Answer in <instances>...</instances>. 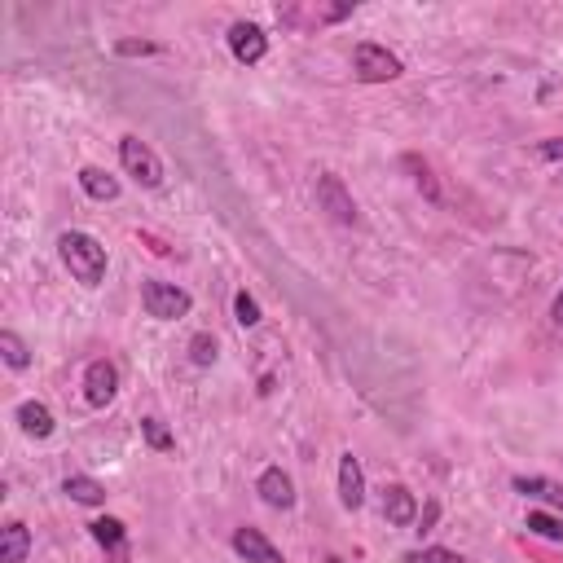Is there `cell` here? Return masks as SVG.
<instances>
[{
  "label": "cell",
  "instance_id": "obj_18",
  "mask_svg": "<svg viewBox=\"0 0 563 563\" xmlns=\"http://www.w3.org/2000/svg\"><path fill=\"white\" fill-rule=\"evenodd\" d=\"M0 352H5V361L14 370H27L31 366V352H27V344H22L14 330H0Z\"/></svg>",
  "mask_w": 563,
  "mask_h": 563
},
{
  "label": "cell",
  "instance_id": "obj_7",
  "mask_svg": "<svg viewBox=\"0 0 563 563\" xmlns=\"http://www.w3.org/2000/svg\"><path fill=\"white\" fill-rule=\"evenodd\" d=\"M229 49H234L238 62L256 66L264 53H269V40H264V31L256 22H234V27H229Z\"/></svg>",
  "mask_w": 563,
  "mask_h": 563
},
{
  "label": "cell",
  "instance_id": "obj_22",
  "mask_svg": "<svg viewBox=\"0 0 563 563\" xmlns=\"http://www.w3.org/2000/svg\"><path fill=\"white\" fill-rule=\"evenodd\" d=\"M234 313H238V322H242V326H260V304L251 300L247 291H238V295H234Z\"/></svg>",
  "mask_w": 563,
  "mask_h": 563
},
{
  "label": "cell",
  "instance_id": "obj_9",
  "mask_svg": "<svg viewBox=\"0 0 563 563\" xmlns=\"http://www.w3.org/2000/svg\"><path fill=\"white\" fill-rule=\"evenodd\" d=\"M414 515H418L414 493L405 489V484H388V489H383V520L396 524V528H410Z\"/></svg>",
  "mask_w": 563,
  "mask_h": 563
},
{
  "label": "cell",
  "instance_id": "obj_5",
  "mask_svg": "<svg viewBox=\"0 0 563 563\" xmlns=\"http://www.w3.org/2000/svg\"><path fill=\"white\" fill-rule=\"evenodd\" d=\"M317 203H322L330 212V220H339V225H361L357 203H352V194L344 190L339 176H322V181H317Z\"/></svg>",
  "mask_w": 563,
  "mask_h": 563
},
{
  "label": "cell",
  "instance_id": "obj_14",
  "mask_svg": "<svg viewBox=\"0 0 563 563\" xmlns=\"http://www.w3.org/2000/svg\"><path fill=\"white\" fill-rule=\"evenodd\" d=\"M18 427L27 436H53V414H49V405H40V401H27V405H18Z\"/></svg>",
  "mask_w": 563,
  "mask_h": 563
},
{
  "label": "cell",
  "instance_id": "obj_24",
  "mask_svg": "<svg viewBox=\"0 0 563 563\" xmlns=\"http://www.w3.org/2000/svg\"><path fill=\"white\" fill-rule=\"evenodd\" d=\"M119 53H124V58H137V53H159V49H154L150 40H119Z\"/></svg>",
  "mask_w": 563,
  "mask_h": 563
},
{
  "label": "cell",
  "instance_id": "obj_13",
  "mask_svg": "<svg viewBox=\"0 0 563 563\" xmlns=\"http://www.w3.org/2000/svg\"><path fill=\"white\" fill-rule=\"evenodd\" d=\"M511 489L524 493V498H542V502H550V506H559V511H563V484L546 480V476H515Z\"/></svg>",
  "mask_w": 563,
  "mask_h": 563
},
{
  "label": "cell",
  "instance_id": "obj_8",
  "mask_svg": "<svg viewBox=\"0 0 563 563\" xmlns=\"http://www.w3.org/2000/svg\"><path fill=\"white\" fill-rule=\"evenodd\" d=\"M234 550L247 563H282V550L273 546L260 528H238V533H234Z\"/></svg>",
  "mask_w": 563,
  "mask_h": 563
},
{
  "label": "cell",
  "instance_id": "obj_26",
  "mask_svg": "<svg viewBox=\"0 0 563 563\" xmlns=\"http://www.w3.org/2000/svg\"><path fill=\"white\" fill-rule=\"evenodd\" d=\"M546 154H550V159H559V154H563V146H546Z\"/></svg>",
  "mask_w": 563,
  "mask_h": 563
},
{
  "label": "cell",
  "instance_id": "obj_6",
  "mask_svg": "<svg viewBox=\"0 0 563 563\" xmlns=\"http://www.w3.org/2000/svg\"><path fill=\"white\" fill-rule=\"evenodd\" d=\"M115 392H119V370H115V361H88V370H84V396H88V405H110L115 401Z\"/></svg>",
  "mask_w": 563,
  "mask_h": 563
},
{
  "label": "cell",
  "instance_id": "obj_16",
  "mask_svg": "<svg viewBox=\"0 0 563 563\" xmlns=\"http://www.w3.org/2000/svg\"><path fill=\"white\" fill-rule=\"evenodd\" d=\"M80 185H84L88 198H97V203H115V198H119V181H115V176H106L102 168H84Z\"/></svg>",
  "mask_w": 563,
  "mask_h": 563
},
{
  "label": "cell",
  "instance_id": "obj_12",
  "mask_svg": "<svg viewBox=\"0 0 563 563\" xmlns=\"http://www.w3.org/2000/svg\"><path fill=\"white\" fill-rule=\"evenodd\" d=\"M27 550H31V533L22 520H9L0 528V563H27Z\"/></svg>",
  "mask_w": 563,
  "mask_h": 563
},
{
  "label": "cell",
  "instance_id": "obj_15",
  "mask_svg": "<svg viewBox=\"0 0 563 563\" xmlns=\"http://www.w3.org/2000/svg\"><path fill=\"white\" fill-rule=\"evenodd\" d=\"M62 493L71 502H84V506H102L106 502V484L93 480V476H66L62 480Z\"/></svg>",
  "mask_w": 563,
  "mask_h": 563
},
{
  "label": "cell",
  "instance_id": "obj_3",
  "mask_svg": "<svg viewBox=\"0 0 563 563\" xmlns=\"http://www.w3.org/2000/svg\"><path fill=\"white\" fill-rule=\"evenodd\" d=\"M119 163H124V172H128L137 185H146V190L163 185V163H159V154H154L141 137H124V141H119Z\"/></svg>",
  "mask_w": 563,
  "mask_h": 563
},
{
  "label": "cell",
  "instance_id": "obj_21",
  "mask_svg": "<svg viewBox=\"0 0 563 563\" xmlns=\"http://www.w3.org/2000/svg\"><path fill=\"white\" fill-rule=\"evenodd\" d=\"M405 563H462V555H454L445 546H423V550H410Z\"/></svg>",
  "mask_w": 563,
  "mask_h": 563
},
{
  "label": "cell",
  "instance_id": "obj_2",
  "mask_svg": "<svg viewBox=\"0 0 563 563\" xmlns=\"http://www.w3.org/2000/svg\"><path fill=\"white\" fill-rule=\"evenodd\" d=\"M352 75H357L361 84H388L401 75V58L396 53H388L383 44H357L352 49Z\"/></svg>",
  "mask_w": 563,
  "mask_h": 563
},
{
  "label": "cell",
  "instance_id": "obj_23",
  "mask_svg": "<svg viewBox=\"0 0 563 563\" xmlns=\"http://www.w3.org/2000/svg\"><path fill=\"white\" fill-rule=\"evenodd\" d=\"M190 352H194V366H212V361H216V339L212 335H194Z\"/></svg>",
  "mask_w": 563,
  "mask_h": 563
},
{
  "label": "cell",
  "instance_id": "obj_17",
  "mask_svg": "<svg viewBox=\"0 0 563 563\" xmlns=\"http://www.w3.org/2000/svg\"><path fill=\"white\" fill-rule=\"evenodd\" d=\"M93 542L102 546V550H110V555L124 563V542H128V533H124V524H119V520H110V515H106V520H97V524H93Z\"/></svg>",
  "mask_w": 563,
  "mask_h": 563
},
{
  "label": "cell",
  "instance_id": "obj_1",
  "mask_svg": "<svg viewBox=\"0 0 563 563\" xmlns=\"http://www.w3.org/2000/svg\"><path fill=\"white\" fill-rule=\"evenodd\" d=\"M58 251H62V264L71 269L75 282L84 286H97L106 278V247L97 242L93 234H80V229H71V234L58 238Z\"/></svg>",
  "mask_w": 563,
  "mask_h": 563
},
{
  "label": "cell",
  "instance_id": "obj_19",
  "mask_svg": "<svg viewBox=\"0 0 563 563\" xmlns=\"http://www.w3.org/2000/svg\"><path fill=\"white\" fill-rule=\"evenodd\" d=\"M528 533L546 537V542H563V520H555L546 511H528Z\"/></svg>",
  "mask_w": 563,
  "mask_h": 563
},
{
  "label": "cell",
  "instance_id": "obj_10",
  "mask_svg": "<svg viewBox=\"0 0 563 563\" xmlns=\"http://www.w3.org/2000/svg\"><path fill=\"white\" fill-rule=\"evenodd\" d=\"M256 489H260V498L269 502L273 511H291V506H295V484H291V476H286L282 467H269V471H264Z\"/></svg>",
  "mask_w": 563,
  "mask_h": 563
},
{
  "label": "cell",
  "instance_id": "obj_11",
  "mask_svg": "<svg viewBox=\"0 0 563 563\" xmlns=\"http://www.w3.org/2000/svg\"><path fill=\"white\" fill-rule=\"evenodd\" d=\"M339 502H344L348 511H357V506L366 502V476H361V462L352 454L339 458Z\"/></svg>",
  "mask_w": 563,
  "mask_h": 563
},
{
  "label": "cell",
  "instance_id": "obj_4",
  "mask_svg": "<svg viewBox=\"0 0 563 563\" xmlns=\"http://www.w3.org/2000/svg\"><path fill=\"white\" fill-rule=\"evenodd\" d=\"M141 304H146V313L159 317V322H176V317H185L194 308L190 291H181V286H172V282H146L141 286Z\"/></svg>",
  "mask_w": 563,
  "mask_h": 563
},
{
  "label": "cell",
  "instance_id": "obj_20",
  "mask_svg": "<svg viewBox=\"0 0 563 563\" xmlns=\"http://www.w3.org/2000/svg\"><path fill=\"white\" fill-rule=\"evenodd\" d=\"M141 432H146V445H150V449H159V454L176 449V440L168 436V427H163L159 418H146V423H141Z\"/></svg>",
  "mask_w": 563,
  "mask_h": 563
},
{
  "label": "cell",
  "instance_id": "obj_25",
  "mask_svg": "<svg viewBox=\"0 0 563 563\" xmlns=\"http://www.w3.org/2000/svg\"><path fill=\"white\" fill-rule=\"evenodd\" d=\"M550 317H555V326H563V291L555 295V304H550Z\"/></svg>",
  "mask_w": 563,
  "mask_h": 563
}]
</instances>
